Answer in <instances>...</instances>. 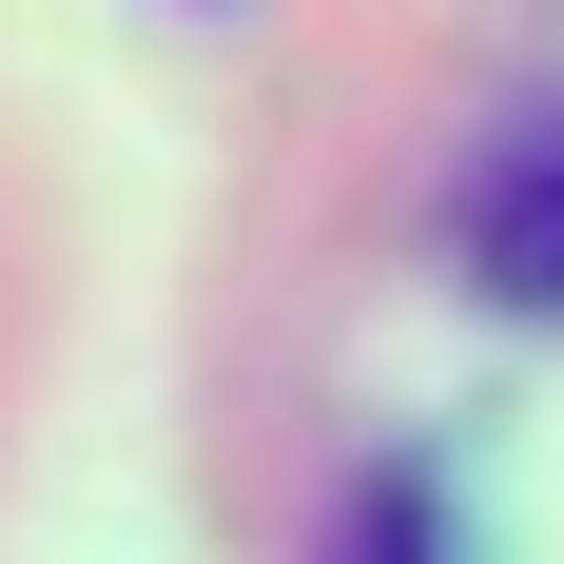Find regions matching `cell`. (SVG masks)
Segmentation results:
<instances>
[{
    "label": "cell",
    "instance_id": "1",
    "mask_svg": "<svg viewBox=\"0 0 564 564\" xmlns=\"http://www.w3.org/2000/svg\"><path fill=\"white\" fill-rule=\"evenodd\" d=\"M467 292H507V312H564V98L507 117L487 137V175H467Z\"/></svg>",
    "mask_w": 564,
    "mask_h": 564
}]
</instances>
